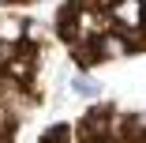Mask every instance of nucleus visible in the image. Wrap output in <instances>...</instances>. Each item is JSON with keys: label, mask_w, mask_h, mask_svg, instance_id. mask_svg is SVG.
<instances>
[{"label": "nucleus", "mask_w": 146, "mask_h": 143, "mask_svg": "<svg viewBox=\"0 0 146 143\" xmlns=\"http://www.w3.org/2000/svg\"><path fill=\"white\" fill-rule=\"evenodd\" d=\"M0 45H26V19L15 15L0 19Z\"/></svg>", "instance_id": "f03ea898"}, {"label": "nucleus", "mask_w": 146, "mask_h": 143, "mask_svg": "<svg viewBox=\"0 0 146 143\" xmlns=\"http://www.w3.org/2000/svg\"><path fill=\"white\" fill-rule=\"evenodd\" d=\"M109 19L120 34H135L146 26V0H120L116 8H109Z\"/></svg>", "instance_id": "f257e3e1"}, {"label": "nucleus", "mask_w": 146, "mask_h": 143, "mask_svg": "<svg viewBox=\"0 0 146 143\" xmlns=\"http://www.w3.org/2000/svg\"><path fill=\"white\" fill-rule=\"evenodd\" d=\"M19 4H34V0H19Z\"/></svg>", "instance_id": "6e6552de"}, {"label": "nucleus", "mask_w": 146, "mask_h": 143, "mask_svg": "<svg viewBox=\"0 0 146 143\" xmlns=\"http://www.w3.org/2000/svg\"><path fill=\"white\" fill-rule=\"evenodd\" d=\"M127 143H146V113L127 117Z\"/></svg>", "instance_id": "7ed1b4c3"}, {"label": "nucleus", "mask_w": 146, "mask_h": 143, "mask_svg": "<svg viewBox=\"0 0 146 143\" xmlns=\"http://www.w3.org/2000/svg\"><path fill=\"white\" fill-rule=\"evenodd\" d=\"M68 136H71V128H68V124H56V128L41 132V143H68Z\"/></svg>", "instance_id": "39448f33"}, {"label": "nucleus", "mask_w": 146, "mask_h": 143, "mask_svg": "<svg viewBox=\"0 0 146 143\" xmlns=\"http://www.w3.org/2000/svg\"><path fill=\"white\" fill-rule=\"evenodd\" d=\"M41 38H45V26H41V23H26V42H30V45H38Z\"/></svg>", "instance_id": "423d86ee"}, {"label": "nucleus", "mask_w": 146, "mask_h": 143, "mask_svg": "<svg viewBox=\"0 0 146 143\" xmlns=\"http://www.w3.org/2000/svg\"><path fill=\"white\" fill-rule=\"evenodd\" d=\"M90 4H94V8H101V11H109V8L120 4V0H90Z\"/></svg>", "instance_id": "0eeeda50"}, {"label": "nucleus", "mask_w": 146, "mask_h": 143, "mask_svg": "<svg viewBox=\"0 0 146 143\" xmlns=\"http://www.w3.org/2000/svg\"><path fill=\"white\" fill-rule=\"evenodd\" d=\"M71 91H75V94H82V98H94L101 87H98L94 79H86V75H75V79H71Z\"/></svg>", "instance_id": "20e7f679"}, {"label": "nucleus", "mask_w": 146, "mask_h": 143, "mask_svg": "<svg viewBox=\"0 0 146 143\" xmlns=\"http://www.w3.org/2000/svg\"><path fill=\"white\" fill-rule=\"evenodd\" d=\"M0 4H8V0H0Z\"/></svg>", "instance_id": "1a4fd4ad"}]
</instances>
